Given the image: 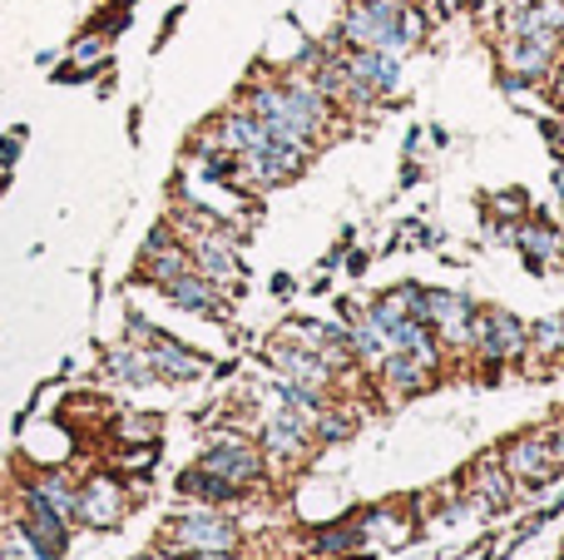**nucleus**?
<instances>
[{"instance_id": "nucleus-1", "label": "nucleus", "mask_w": 564, "mask_h": 560, "mask_svg": "<svg viewBox=\"0 0 564 560\" xmlns=\"http://www.w3.org/2000/svg\"><path fill=\"white\" fill-rule=\"evenodd\" d=\"M159 551L169 560H228L243 551V526L224 511V506H188L164 516L159 526Z\"/></svg>"}, {"instance_id": "nucleus-2", "label": "nucleus", "mask_w": 564, "mask_h": 560, "mask_svg": "<svg viewBox=\"0 0 564 560\" xmlns=\"http://www.w3.org/2000/svg\"><path fill=\"white\" fill-rule=\"evenodd\" d=\"M124 337L149 357V367H154V383L188 387V383H204V377H214V357H204L198 347L178 343L174 333L154 327L144 313H129L124 317Z\"/></svg>"}, {"instance_id": "nucleus-3", "label": "nucleus", "mask_w": 564, "mask_h": 560, "mask_svg": "<svg viewBox=\"0 0 564 560\" xmlns=\"http://www.w3.org/2000/svg\"><path fill=\"white\" fill-rule=\"evenodd\" d=\"M139 506L124 472H89L75 486V526L79 531H119Z\"/></svg>"}, {"instance_id": "nucleus-4", "label": "nucleus", "mask_w": 564, "mask_h": 560, "mask_svg": "<svg viewBox=\"0 0 564 560\" xmlns=\"http://www.w3.org/2000/svg\"><path fill=\"white\" fill-rule=\"evenodd\" d=\"M500 466L516 476L520 496H540L545 486H555L564 476V466L555 462V446H550V427H525V432H510L506 442L496 446Z\"/></svg>"}, {"instance_id": "nucleus-5", "label": "nucleus", "mask_w": 564, "mask_h": 560, "mask_svg": "<svg viewBox=\"0 0 564 560\" xmlns=\"http://www.w3.org/2000/svg\"><path fill=\"white\" fill-rule=\"evenodd\" d=\"M154 293L164 298V303H174L178 313H194V317H204V323L234 327V298H228L218 283H208L198 268H184V273H174L169 283H159Z\"/></svg>"}, {"instance_id": "nucleus-6", "label": "nucleus", "mask_w": 564, "mask_h": 560, "mask_svg": "<svg viewBox=\"0 0 564 560\" xmlns=\"http://www.w3.org/2000/svg\"><path fill=\"white\" fill-rule=\"evenodd\" d=\"M341 69H347L351 89L371 99V105H397L401 99V55H387V50H337Z\"/></svg>"}, {"instance_id": "nucleus-7", "label": "nucleus", "mask_w": 564, "mask_h": 560, "mask_svg": "<svg viewBox=\"0 0 564 560\" xmlns=\"http://www.w3.org/2000/svg\"><path fill=\"white\" fill-rule=\"evenodd\" d=\"M456 492H460V502L486 506L490 516H510V511H516V502H520L516 476H510L506 466H500V456H496V452L476 456V462H470L466 472H460Z\"/></svg>"}, {"instance_id": "nucleus-8", "label": "nucleus", "mask_w": 564, "mask_h": 560, "mask_svg": "<svg viewBox=\"0 0 564 560\" xmlns=\"http://www.w3.org/2000/svg\"><path fill=\"white\" fill-rule=\"evenodd\" d=\"M15 526H20V536H25V546H30V556H35V560H65L75 521H65V516L50 511L45 502H35V496L20 492V502H15Z\"/></svg>"}, {"instance_id": "nucleus-9", "label": "nucleus", "mask_w": 564, "mask_h": 560, "mask_svg": "<svg viewBox=\"0 0 564 560\" xmlns=\"http://www.w3.org/2000/svg\"><path fill=\"white\" fill-rule=\"evenodd\" d=\"M99 377L115 387H154V367H149V357L129 337H119V343H109L99 353Z\"/></svg>"}, {"instance_id": "nucleus-10", "label": "nucleus", "mask_w": 564, "mask_h": 560, "mask_svg": "<svg viewBox=\"0 0 564 560\" xmlns=\"http://www.w3.org/2000/svg\"><path fill=\"white\" fill-rule=\"evenodd\" d=\"M174 492H178V502H188V506H238V502H248L238 486H228L224 476L204 472L198 462L174 476Z\"/></svg>"}, {"instance_id": "nucleus-11", "label": "nucleus", "mask_w": 564, "mask_h": 560, "mask_svg": "<svg viewBox=\"0 0 564 560\" xmlns=\"http://www.w3.org/2000/svg\"><path fill=\"white\" fill-rule=\"evenodd\" d=\"M75 472H65V466H40L35 476H25V486L20 492L35 496V502H45L50 511H59L65 521H75Z\"/></svg>"}, {"instance_id": "nucleus-12", "label": "nucleus", "mask_w": 564, "mask_h": 560, "mask_svg": "<svg viewBox=\"0 0 564 560\" xmlns=\"http://www.w3.org/2000/svg\"><path fill=\"white\" fill-rule=\"evenodd\" d=\"M159 427L164 422L149 412H124L109 422V432H115V446H134V442H159Z\"/></svg>"}, {"instance_id": "nucleus-13", "label": "nucleus", "mask_w": 564, "mask_h": 560, "mask_svg": "<svg viewBox=\"0 0 564 560\" xmlns=\"http://www.w3.org/2000/svg\"><path fill=\"white\" fill-rule=\"evenodd\" d=\"M25 134H30L25 125H15L10 134H0V169H15V159H20V144H25Z\"/></svg>"}, {"instance_id": "nucleus-14", "label": "nucleus", "mask_w": 564, "mask_h": 560, "mask_svg": "<svg viewBox=\"0 0 564 560\" xmlns=\"http://www.w3.org/2000/svg\"><path fill=\"white\" fill-rule=\"evenodd\" d=\"M273 293H278V298L297 293V278H292V273H273Z\"/></svg>"}, {"instance_id": "nucleus-15", "label": "nucleus", "mask_w": 564, "mask_h": 560, "mask_svg": "<svg viewBox=\"0 0 564 560\" xmlns=\"http://www.w3.org/2000/svg\"><path fill=\"white\" fill-rule=\"evenodd\" d=\"M347 273H351V278H361V273H367V254H351V263H347Z\"/></svg>"}, {"instance_id": "nucleus-16", "label": "nucleus", "mask_w": 564, "mask_h": 560, "mask_svg": "<svg viewBox=\"0 0 564 560\" xmlns=\"http://www.w3.org/2000/svg\"><path fill=\"white\" fill-rule=\"evenodd\" d=\"M129 560H169V556L159 551V546H149V551H139V556H129Z\"/></svg>"}, {"instance_id": "nucleus-17", "label": "nucleus", "mask_w": 564, "mask_h": 560, "mask_svg": "<svg viewBox=\"0 0 564 560\" xmlns=\"http://www.w3.org/2000/svg\"><path fill=\"white\" fill-rule=\"evenodd\" d=\"M6 189H10V169H0V194H6Z\"/></svg>"}]
</instances>
